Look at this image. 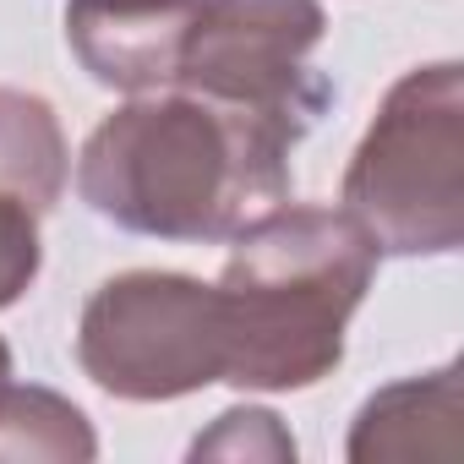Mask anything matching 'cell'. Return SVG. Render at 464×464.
Masks as SVG:
<instances>
[{
    "mask_svg": "<svg viewBox=\"0 0 464 464\" xmlns=\"http://www.w3.org/2000/svg\"><path fill=\"white\" fill-rule=\"evenodd\" d=\"M6 382H12V344L0 339V388H6Z\"/></svg>",
    "mask_w": 464,
    "mask_h": 464,
    "instance_id": "7c38bea8",
    "label": "cell"
},
{
    "mask_svg": "<svg viewBox=\"0 0 464 464\" xmlns=\"http://www.w3.org/2000/svg\"><path fill=\"white\" fill-rule=\"evenodd\" d=\"M66 180H72V148L55 104L28 88H0V197L28 202L44 218L61 202Z\"/></svg>",
    "mask_w": 464,
    "mask_h": 464,
    "instance_id": "ba28073f",
    "label": "cell"
},
{
    "mask_svg": "<svg viewBox=\"0 0 464 464\" xmlns=\"http://www.w3.org/2000/svg\"><path fill=\"white\" fill-rule=\"evenodd\" d=\"M301 131L191 88L131 93L77 153L82 202L126 236L213 246L290 197Z\"/></svg>",
    "mask_w": 464,
    "mask_h": 464,
    "instance_id": "6da1fadb",
    "label": "cell"
},
{
    "mask_svg": "<svg viewBox=\"0 0 464 464\" xmlns=\"http://www.w3.org/2000/svg\"><path fill=\"white\" fill-rule=\"evenodd\" d=\"M77 366L126 404H169L224 382V323L213 285L164 268L104 279L77 317Z\"/></svg>",
    "mask_w": 464,
    "mask_h": 464,
    "instance_id": "277c9868",
    "label": "cell"
},
{
    "mask_svg": "<svg viewBox=\"0 0 464 464\" xmlns=\"http://www.w3.org/2000/svg\"><path fill=\"white\" fill-rule=\"evenodd\" d=\"M323 34V0H202L175 88L268 115L306 137L334 99V88L306 66Z\"/></svg>",
    "mask_w": 464,
    "mask_h": 464,
    "instance_id": "5b68a950",
    "label": "cell"
},
{
    "mask_svg": "<svg viewBox=\"0 0 464 464\" xmlns=\"http://www.w3.org/2000/svg\"><path fill=\"white\" fill-rule=\"evenodd\" d=\"M344 453L355 464L453 459L459 453V361H448L426 377H399V382L377 388L355 410Z\"/></svg>",
    "mask_w": 464,
    "mask_h": 464,
    "instance_id": "52a82bcc",
    "label": "cell"
},
{
    "mask_svg": "<svg viewBox=\"0 0 464 464\" xmlns=\"http://www.w3.org/2000/svg\"><path fill=\"white\" fill-rule=\"evenodd\" d=\"M99 453L93 420L55 388H0V464H88Z\"/></svg>",
    "mask_w": 464,
    "mask_h": 464,
    "instance_id": "9c48e42d",
    "label": "cell"
},
{
    "mask_svg": "<svg viewBox=\"0 0 464 464\" xmlns=\"http://www.w3.org/2000/svg\"><path fill=\"white\" fill-rule=\"evenodd\" d=\"M377 252L334 208H268L229 236L213 285L224 323V382L241 393H301L339 372Z\"/></svg>",
    "mask_w": 464,
    "mask_h": 464,
    "instance_id": "7a4b0ae2",
    "label": "cell"
},
{
    "mask_svg": "<svg viewBox=\"0 0 464 464\" xmlns=\"http://www.w3.org/2000/svg\"><path fill=\"white\" fill-rule=\"evenodd\" d=\"M339 213L377 257H448L464 241V66L404 72L355 142Z\"/></svg>",
    "mask_w": 464,
    "mask_h": 464,
    "instance_id": "3957f363",
    "label": "cell"
},
{
    "mask_svg": "<svg viewBox=\"0 0 464 464\" xmlns=\"http://www.w3.org/2000/svg\"><path fill=\"white\" fill-rule=\"evenodd\" d=\"M191 459H268V464H290L295 459V437L285 431V420L274 410L241 404V410H224L213 420V431H202L191 442Z\"/></svg>",
    "mask_w": 464,
    "mask_h": 464,
    "instance_id": "30bf717a",
    "label": "cell"
},
{
    "mask_svg": "<svg viewBox=\"0 0 464 464\" xmlns=\"http://www.w3.org/2000/svg\"><path fill=\"white\" fill-rule=\"evenodd\" d=\"M44 268V241H39V213L28 202L0 197V312L17 306Z\"/></svg>",
    "mask_w": 464,
    "mask_h": 464,
    "instance_id": "8fae6325",
    "label": "cell"
},
{
    "mask_svg": "<svg viewBox=\"0 0 464 464\" xmlns=\"http://www.w3.org/2000/svg\"><path fill=\"white\" fill-rule=\"evenodd\" d=\"M202 0H66V44L77 66L115 93L175 88Z\"/></svg>",
    "mask_w": 464,
    "mask_h": 464,
    "instance_id": "8992f818",
    "label": "cell"
}]
</instances>
